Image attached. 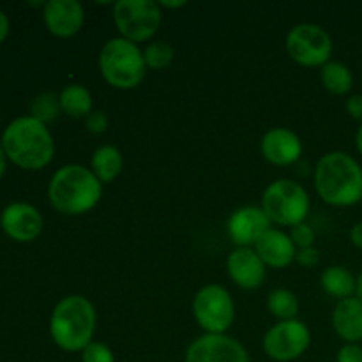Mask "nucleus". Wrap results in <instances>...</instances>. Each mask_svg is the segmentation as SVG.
<instances>
[{
  "label": "nucleus",
  "mask_w": 362,
  "mask_h": 362,
  "mask_svg": "<svg viewBox=\"0 0 362 362\" xmlns=\"http://www.w3.org/2000/svg\"><path fill=\"white\" fill-rule=\"evenodd\" d=\"M318 197L331 207H354L362 202V166L354 156L332 151L322 156L313 170Z\"/></svg>",
  "instance_id": "obj_1"
},
{
  "label": "nucleus",
  "mask_w": 362,
  "mask_h": 362,
  "mask_svg": "<svg viewBox=\"0 0 362 362\" xmlns=\"http://www.w3.org/2000/svg\"><path fill=\"white\" fill-rule=\"evenodd\" d=\"M6 158L23 170H42L55 156V141L48 126L32 115L18 117L4 129L0 140Z\"/></svg>",
  "instance_id": "obj_2"
},
{
  "label": "nucleus",
  "mask_w": 362,
  "mask_h": 362,
  "mask_svg": "<svg viewBox=\"0 0 362 362\" xmlns=\"http://www.w3.org/2000/svg\"><path fill=\"white\" fill-rule=\"evenodd\" d=\"M103 197V184L83 165H64L53 173L48 184V200L64 216H81L90 212Z\"/></svg>",
  "instance_id": "obj_3"
},
{
  "label": "nucleus",
  "mask_w": 362,
  "mask_h": 362,
  "mask_svg": "<svg viewBox=\"0 0 362 362\" xmlns=\"http://www.w3.org/2000/svg\"><path fill=\"white\" fill-rule=\"evenodd\" d=\"M98 313L87 297L66 296L55 304L49 317V336L60 350L83 352L94 341Z\"/></svg>",
  "instance_id": "obj_4"
},
{
  "label": "nucleus",
  "mask_w": 362,
  "mask_h": 362,
  "mask_svg": "<svg viewBox=\"0 0 362 362\" xmlns=\"http://www.w3.org/2000/svg\"><path fill=\"white\" fill-rule=\"evenodd\" d=\"M101 76L110 87L119 90H133L144 81L147 64L144 49L124 37H112L103 45L98 57Z\"/></svg>",
  "instance_id": "obj_5"
},
{
  "label": "nucleus",
  "mask_w": 362,
  "mask_h": 362,
  "mask_svg": "<svg viewBox=\"0 0 362 362\" xmlns=\"http://www.w3.org/2000/svg\"><path fill=\"white\" fill-rule=\"evenodd\" d=\"M271 225L296 226L306 223L310 214V194L292 179H278L269 184L262 193V204Z\"/></svg>",
  "instance_id": "obj_6"
},
{
  "label": "nucleus",
  "mask_w": 362,
  "mask_h": 362,
  "mask_svg": "<svg viewBox=\"0 0 362 362\" xmlns=\"http://www.w3.org/2000/svg\"><path fill=\"white\" fill-rule=\"evenodd\" d=\"M191 310L204 334H226L235 320V303L228 290L218 283L202 286L194 293Z\"/></svg>",
  "instance_id": "obj_7"
},
{
  "label": "nucleus",
  "mask_w": 362,
  "mask_h": 362,
  "mask_svg": "<svg viewBox=\"0 0 362 362\" xmlns=\"http://www.w3.org/2000/svg\"><path fill=\"white\" fill-rule=\"evenodd\" d=\"M163 20V9L154 0H119L113 4V23L120 37L134 42L151 41Z\"/></svg>",
  "instance_id": "obj_8"
},
{
  "label": "nucleus",
  "mask_w": 362,
  "mask_h": 362,
  "mask_svg": "<svg viewBox=\"0 0 362 362\" xmlns=\"http://www.w3.org/2000/svg\"><path fill=\"white\" fill-rule=\"evenodd\" d=\"M286 53L303 67H324L331 62L332 37L325 28L315 23H299L286 34Z\"/></svg>",
  "instance_id": "obj_9"
},
{
  "label": "nucleus",
  "mask_w": 362,
  "mask_h": 362,
  "mask_svg": "<svg viewBox=\"0 0 362 362\" xmlns=\"http://www.w3.org/2000/svg\"><path fill=\"white\" fill-rule=\"evenodd\" d=\"M311 345V332L304 322L283 320L272 325L262 339L264 354L274 362H292L303 357Z\"/></svg>",
  "instance_id": "obj_10"
},
{
  "label": "nucleus",
  "mask_w": 362,
  "mask_h": 362,
  "mask_svg": "<svg viewBox=\"0 0 362 362\" xmlns=\"http://www.w3.org/2000/svg\"><path fill=\"white\" fill-rule=\"evenodd\" d=\"M184 362H251L246 346L228 334H202L189 343Z\"/></svg>",
  "instance_id": "obj_11"
},
{
  "label": "nucleus",
  "mask_w": 362,
  "mask_h": 362,
  "mask_svg": "<svg viewBox=\"0 0 362 362\" xmlns=\"http://www.w3.org/2000/svg\"><path fill=\"white\" fill-rule=\"evenodd\" d=\"M269 228H272L271 221L260 205L235 209L226 223V232L235 247H255Z\"/></svg>",
  "instance_id": "obj_12"
},
{
  "label": "nucleus",
  "mask_w": 362,
  "mask_h": 362,
  "mask_svg": "<svg viewBox=\"0 0 362 362\" xmlns=\"http://www.w3.org/2000/svg\"><path fill=\"white\" fill-rule=\"evenodd\" d=\"M42 216L34 205L25 202L9 204L0 214V228L16 243H32L42 232Z\"/></svg>",
  "instance_id": "obj_13"
},
{
  "label": "nucleus",
  "mask_w": 362,
  "mask_h": 362,
  "mask_svg": "<svg viewBox=\"0 0 362 362\" xmlns=\"http://www.w3.org/2000/svg\"><path fill=\"white\" fill-rule=\"evenodd\" d=\"M42 21L55 37H73L83 27L85 9L78 0H49L42 7Z\"/></svg>",
  "instance_id": "obj_14"
},
{
  "label": "nucleus",
  "mask_w": 362,
  "mask_h": 362,
  "mask_svg": "<svg viewBox=\"0 0 362 362\" xmlns=\"http://www.w3.org/2000/svg\"><path fill=\"white\" fill-rule=\"evenodd\" d=\"M226 272L239 288L257 290L264 285L267 265L255 247H235L226 258Z\"/></svg>",
  "instance_id": "obj_15"
},
{
  "label": "nucleus",
  "mask_w": 362,
  "mask_h": 362,
  "mask_svg": "<svg viewBox=\"0 0 362 362\" xmlns=\"http://www.w3.org/2000/svg\"><path fill=\"white\" fill-rule=\"evenodd\" d=\"M260 152L274 166H292L303 156V141L286 127H272L262 136Z\"/></svg>",
  "instance_id": "obj_16"
},
{
  "label": "nucleus",
  "mask_w": 362,
  "mask_h": 362,
  "mask_svg": "<svg viewBox=\"0 0 362 362\" xmlns=\"http://www.w3.org/2000/svg\"><path fill=\"white\" fill-rule=\"evenodd\" d=\"M255 251L271 269H286L296 262L297 247L288 233L279 228H269L255 244Z\"/></svg>",
  "instance_id": "obj_17"
},
{
  "label": "nucleus",
  "mask_w": 362,
  "mask_h": 362,
  "mask_svg": "<svg viewBox=\"0 0 362 362\" xmlns=\"http://www.w3.org/2000/svg\"><path fill=\"white\" fill-rule=\"evenodd\" d=\"M332 329L343 343L362 341V300L359 297L338 300L331 317Z\"/></svg>",
  "instance_id": "obj_18"
},
{
  "label": "nucleus",
  "mask_w": 362,
  "mask_h": 362,
  "mask_svg": "<svg viewBox=\"0 0 362 362\" xmlns=\"http://www.w3.org/2000/svg\"><path fill=\"white\" fill-rule=\"evenodd\" d=\"M320 286L329 297L343 300L356 296L357 278L343 265H329L322 272Z\"/></svg>",
  "instance_id": "obj_19"
},
{
  "label": "nucleus",
  "mask_w": 362,
  "mask_h": 362,
  "mask_svg": "<svg viewBox=\"0 0 362 362\" xmlns=\"http://www.w3.org/2000/svg\"><path fill=\"white\" fill-rule=\"evenodd\" d=\"M124 156L115 145H101L94 151L90 159V170L101 184L113 182L122 173Z\"/></svg>",
  "instance_id": "obj_20"
},
{
  "label": "nucleus",
  "mask_w": 362,
  "mask_h": 362,
  "mask_svg": "<svg viewBox=\"0 0 362 362\" xmlns=\"http://www.w3.org/2000/svg\"><path fill=\"white\" fill-rule=\"evenodd\" d=\"M60 110L71 119H87L94 112L92 94L80 83H69L59 94Z\"/></svg>",
  "instance_id": "obj_21"
},
{
  "label": "nucleus",
  "mask_w": 362,
  "mask_h": 362,
  "mask_svg": "<svg viewBox=\"0 0 362 362\" xmlns=\"http://www.w3.org/2000/svg\"><path fill=\"white\" fill-rule=\"evenodd\" d=\"M320 81L329 94L346 95L354 87L352 69L339 60H331L320 67Z\"/></svg>",
  "instance_id": "obj_22"
},
{
  "label": "nucleus",
  "mask_w": 362,
  "mask_h": 362,
  "mask_svg": "<svg viewBox=\"0 0 362 362\" xmlns=\"http://www.w3.org/2000/svg\"><path fill=\"white\" fill-rule=\"evenodd\" d=\"M267 310L279 322L293 320L299 313V299L292 290L274 288L267 296Z\"/></svg>",
  "instance_id": "obj_23"
},
{
  "label": "nucleus",
  "mask_w": 362,
  "mask_h": 362,
  "mask_svg": "<svg viewBox=\"0 0 362 362\" xmlns=\"http://www.w3.org/2000/svg\"><path fill=\"white\" fill-rule=\"evenodd\" d=\"M144 59L147 64V69L163 71L173 62L175 59V49L166 41H152L145 46Z\"/></svg>",
  "instance_id": "obj_24"
},
{
  "label": "nucleus",
  "mask_w": 362,
  "mask_h": 362,
  "mask_svg": "<svg viewBox=\"0 0 362 362\" xmlns=\"http://www.w3.org/2000/svg\"><path fill=\"white\" fill-rule=\"evenodd\" d=\"M30 113L34 119L39 120V122H53V120L62 113V110H60L59 94H55V92H45V94L37 95V98L32 101Z\"/></svg>",
  "instance_id": "obj_25"
},
{
  "label": "nucleus",
  "mask_w": 362,
  "mask_h": 362,
  "mask_svg": "<svg viewBox=\"0 0 362 362\" xmlns=\"http://www.w3.org/2000/svg\"><path fill=\"white\" fill-rule=\"evenodd\" d=\"M81 362H115V356L106 343L92 341L81 352Z\"/></svg>",
  "instance_id": "obj_26"
},
{
  "label": "nucleus",
  "mask_w": 362,
  "mask_h": 362,
  "mask_svg": "<svg viewBox=\"0 0 362 362\" xmlns=\"http://www.w3.org/2000/svg\"><path fill=\"white\" fill-rule=\"evenodd\" d=\"M290 239L296 244L297 250H304V247L315 246V240H317V233H315L313 226H310L308 223H300L290 228Z\"/></svg>",
  "instance_id": "obj_27"
},
{
  "label": "nucleus",
  "mask_w": 362,
  "mask_h": 362,
  "mask_svg": "<svg viewBox=\"0 0 362 362\" xmlns=\"http://www.w3.org/2000/svg\"><path fill=\"white\" fill-rule=\"evenodd\" d=\"M85 126H87V131L92 134H103L108 131L110 120L108 115H106L103 110H94L90 115L85 119Z\"/></svg>",
  "instance_id": "obj_28"
},
{
  "label": "nucleus",
  "mask_w": 362,
  "mask_h": 362,
  "mask_svg": "<svg viewBox=\"0 0 362 362\" xmlns=\"http://www.w3.org/2000/svg\"><path fill=\"white\" fill-rule=\"evenodd\" d=\"M296 262L300 265V267L313 269L320 264V251L315 246L304 247V250H297Z\"/></svg>",
  "instance_id": "obj_29"
},
{
  "label": "nucleus",
  "mask_w": 362,
  "mask_h": 362,
  "mask_svg": "<svg viewBox=\"0 0 362 362\" xmlns=\"http://www.w3.org/2000/svg\"><path fill=\"white\" fill-rule=\"evenodd\" d=\"M336 362H362L361 343H345L336 354Z\"/></svg>",
  "instance_id": "obj_30"
},
{
  "label": "nucleus",
  "mask_w": 362,
  "mask_h": 362,
  "mask_svg": "<svg viewBox=\"0 0 362 362\" xmlns=\"http://www.w3.org/2000/svg\"><path fill=\"white\" fill-rule=\"evenodd\" d=\"M345 110L352 119L362 122V94H354L346 99Z\"/></svg>",
  "instance_id": "obj_31"
},
{
  "label": "nucleus",
  "mask_w": 362,
  "mask_h": 362,
  "mask_svg": "<svg viewBox=\"0 0 362 362\" xmlns=\"http://www.w3.org/2000/svg\"><path fill=\"white\" fill-rule=\"evenodd\" d=\"M349 239L352 243V246H356L357 250H362V221L356 223V225L350 228Z\"/></svg>",
  "instance_id": "obj_32"
},
{
  "label": "nucleus",
  "mask_w": 362,
  "mask_h": 362,
  "mask_svg": "<svg viewBox=\"0 0 362 362\" xmlns=\"http://www.w3.org/2000/svg\"><path fill=\"white\" fill-rule=\"evenodd\" d=\"M7 35H9V18L6 16L4 11H0V45L6 41Z\"/></svg>",
  "instance_id": "obj_33"
},
{
  "label": "nucleus",
  "mask_w": 362,
  "mask_h": 362,
  "mask_svg": "<svg viewBox=\"0 0 362 362\" xmlns=\"http://www.w3.org/2000/svg\"><path fill=\"white\" fill-rule=\"evenodd\" d=\"M158 4L161 9H180V7L186 6V2H184V0H175V2H173V0H161V2H158Z\"/></svg>",
  "instance_id": "obj_34"
},
{
  "label": "nucleus",
  "mask_w": 362,
  "mask_h": 362,
  "mask_svg": "<svg viewBox=\"0 0 362 362\" xmlns=\"http://www.w3.org/2000/svg\"><path fill=\"white\" fill-rule=\"evenodd\" d=\"M356 148L362 156V122H359V127H357V133H356Z\"/></svg>",
  "instance_id": "obj_35"
},
{
  "label": "nucleus",
  "mask_w": 362,
  "mask_h": 362,
  "mask_svg": "<svg viewBox=\"0 0 362 362\" xmlns=\"http://www.w3.org/2000/svg\"><path fill=\"white\" fill-rule=\"evenodd\" d=\"M6 152H4L2 145H0V179L4 177V173H6Z\"/></svg>",
  "instance_id": "obj_36"
},
{
  "label": "nucleus",
  "mask_w": 362,
  "mask_h": 362,
  "mask_svg": "<svg viewBox=\"0 0 362 362\" xmlns=\"http://www.w3.org/2000/svg\"><path fill=\"white\" fill-rule=\"evenodd\" d=\"M356 297H359L362 300V271L359 272V276H357V290H356Z\"/></svg>",
  "instance_id": "obj_37"
}]
</instances>
